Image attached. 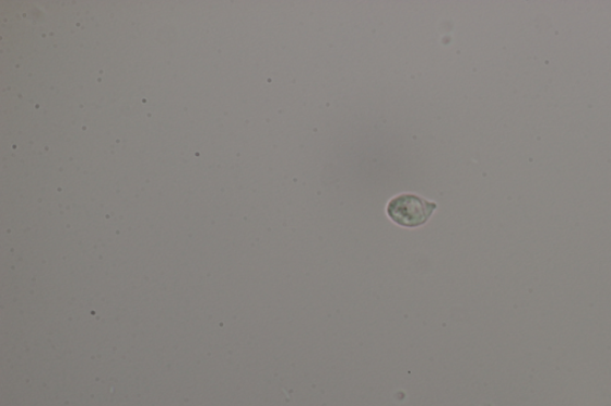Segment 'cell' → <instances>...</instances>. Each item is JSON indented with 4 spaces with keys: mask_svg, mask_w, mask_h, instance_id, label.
Wrapping results in <instances>:
<instances>
[{
    "mask_svg": "<svg viewBox=\"0 0 611 406\" xmlns=\"http://www.w3.org/2000/svg\"><path fill=\"white\" fill-rule=\"evenodd\" d=\"M437 208V204L415 194H400L388 203L387 214L397 225L415 228L425 225Z\"/></svg>",
    "mask_w": 611,
    "mask_h": 406,
    "instance_id": "cell-1",
    "label": "cell"
}]
</instances>
